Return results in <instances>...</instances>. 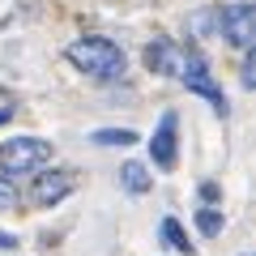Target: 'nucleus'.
Listing matches in <instances>:
<instances>
[{
  "label": "nucleus",
  "mask_w": 256,
  "mask_h": 256,
  "mask_svg": "<svg viewBox=\"0 0 256 256\" xmlns=\"http://www.w3.org/2000/svg\"><path fill=\"white\" fill-rule=\"evenodd\" d=\"M77 188V175L68 171V166H43L38 175H30V205L34 210H56V205L64 201V196H73Z\"/></svg>",
  "instance_id": "4"
},
{
  "label": "nucleus",
  "mask_w": 256,
  "mask_h": 256,
  "mask_svg": "<svg viewBox=\"0 0 256 256\" xmlns=\"http://www.w3.org/2000/svg\"><path fill=\"white\" fill-rule=\"evenodd\" d=\"M120 188H124L128 196H146V192L154 188L150 166H146V162H124V166H120Z\"/></svg>",
  "instance_id": "7"
},
{
  "label": "nucleus",
  "mask_w": 256,
  "mask_h": 256,
  "mask_svg": "<svg viewBox=\"0 0 256 256\" xmlns=\"http://www.w3.org/2000/svg\"><path fill=\"white\" fill-rule=\"evenodd\" d=\"M244 256H248V252H244Z\"/></svg>",
  "instance_id": "16"
},
{
  "label": "nucleus",
  "mask_w": 256,
  "mask_h": 256,
  "mask_svg": "<svg viewBox=\"0 0 256 256\" xmlns=\"http://www.w3.org/2000/svg\"><path fill=\"white\" fill-rule=\"evenodd\" d=\"M184 52H188V43H175V38H154V43H146V52H141V60H146L150 73L158 77H180L184 68Z\"/></svg>",
  "instance_id": "6"
},
{
  "label": "nucleus",
  "mask_w": 256,
  "mask_h": 256,
  "mask_svg": "<svg viewBox=\"0 0 256 256\" xmlns=\"http://www.w3.org/2000/svg\"><path fill=\"white\" fill-rule=\"evenodd\" d=\"M146 146H150V162H154L158 171H171V166L180 162V116H175V111H162V116H158V128H154V137H150Z\"/></svg>",
  "instance_id": "5"
},
{
  "label": "nucleus",
  "mask_w": 256,
  "mask_h": 256,
  "mask_svg": "<svg viewBox=\"0 0 256 256\" xmlns=\"http://www.w3.org/2000/svg\"><path fill=\"white\" fill-rule=\"evenodd\" d=\"M13 248H18V239H13L9 230H0V252H13Z\"/></svg>",
  "instance_id": "15"
},
{
  "label": "nucleus",
  "mask_w": 256,
  "mask_h": 256,
  "mask_svg": "<svg viewBox=\"0 0 256 256\" xmlns=\"http://www.w3.org/2000/svg\"><path fill=\"white\" fill-rule=\"evenodd\" d=\"M52 162V141L34 137V132H18V137L0 141V175L18 184V175H38Z\"/></svg>",
  "instance_id": "3"
},
{
  "label": "nucleus",
  "mask_w": 256,
  "mask_h": 256,
  "mask_svg": "<svg viewBox=\"0 0 256 256\" xmlns=\"http://www.w3.org/2000/svg\"><path fill=\"white\" fill-rule=\"evenodd\" d=\"M158 235H162V244H166V248H175V252H184V256H192V252H196V244L188 239L184 222H180V218H171V214H166V218L158 222Z\"/></svg>",
  "instance_id": "8"
},
{
  "label": "nucleus",
  "mask_w": 256,
  "mask_h": 256,
  "mask_svg": "<svg viewBox=\"0 0 256 256\" xmlns=\"http://www.w3.org/2000/svg\"><path fill=\"white\" fill-rule=\"evenodd\" d=\"M90 141H94V146H120V150H128V146H137V141H141V132H137V128H94Z\"/></svg>",
  "instance_id": "9"
},
{
  "label": "nucleus",
  "mask_w": 256,
  "mask_h": 256,
  "mask_svg": "<svg viewBox=\"0 0 256 256\" xmlns=\"http://www.w3.org/2000/svg\"><path fill=\"white\" fill-rule=\"evenodd\" d=\"M188 26L192 30H205V34H222L235 52H248V47L256 43V9H252V0L210 4V9H201Z\"/></svg>",
  "instance_id": "2"
},
{
  "label": "nucleus",
  "mask_w": 256,
  "mask_h": 256,
  "mask_svg": "<svg viewBox=\"0 0 256 256\" xmlns=\"http://www.w3.org/2000/svg\"><path fill=\"white\" fill-rule=\"evenodd\" d=\"M64 60L73 64L82 77H90L94 86L124 82V68H128L124 47H120L116 38H107V34H82V38H73V43L64 47Z\"/></svg>",
  "instance_id": "1"
},
{
  "label": "nucleus",
  "mask_w": 256,
  "mask_h": 256,
  "mask_svg": "<svg viewBox=\"0 0 256 256\" xmlns=\"http://www.w3.org/2000/svg\"><path fill=\"white\" fill-rule=\"evenodd\" d=\"M244 60H239V86L244 90H252L256 86V47H248V52H239Z\"/></svg>",
  "instance_id": "11"
},
{
  "label": "nucleus",
  "mask_w": 256,
  "mask_h": 256,
  "mask_svg": "<svg viewBox=\"0 0 256 256\" xmlns=\"http://www.w3.org/2000/svg\"><path fill=\"white\" fill-rule=\"evenodd\" d=\"M22 205V188L13 180H4V175H0V214H9V210H18Z\"/></svg>",
  "instance_id": "12"
},
{
  "label": "nucleus",
  "mask_w": 256,
  "mask_h": 256,
  "mask_svg": "<svg viewBox=\"0 0 256 256\" xmlns=\"http://www.w3.org/2000/svg\"><path fill=\"white\" fill-rule=\"evenodd\" d=\"M222 226H226V214H222V205H201V210H196V230H201L205 239H218Z\"/></svg>",
  "instance_id": "10"
},
{
  "label": "nucleus",
  "mask_w": 256,
  "mask_h": 256,
  "mask_svg": "<svg viewBox=\"0 0 256 256\" xmlns=\"http://www.w3.org/2000/svg\"><path fill=\"white\" fill-rule=\"evenodd\" d=\"M196 192H201V205H218V201H222V188H218L214 180H205Z\"/></svg>",
  "instance_id": "13"
},
{
  "label": "nucleus",
  "mask_w": 256,
  "mask_h": 256,
  "mask_svg": "<svg viewBox=\"0 0 256 256\" xmlns=\"http://www.w3.org/2000/svg\"><path fill=\"white\" fill-rule=\"evenodd\" d=\"M13 116H18V107H13V102H0V128L9 124V120H13Z\"/></svg>",
  "instance_id": "14"
}]
</instances>
